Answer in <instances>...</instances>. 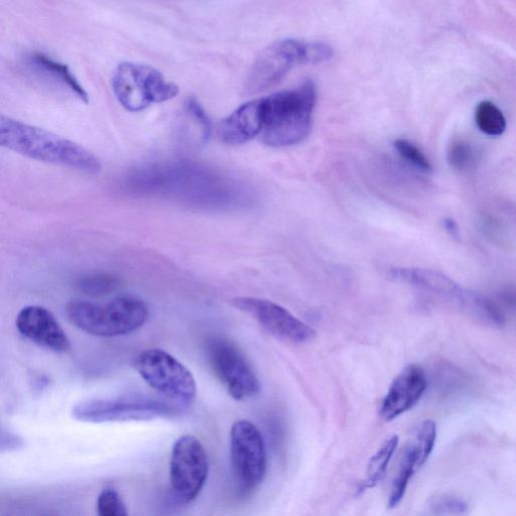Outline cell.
Here are the masks:
<instances>
[{
  "instance_id": "6da1fadb",
  "label": "cell",
  "mask_w": 516,
  "mask_h": 516,
  "mask_svg": "<svg viewBox=\"0 0 516 516\" xmlns=\"http://www.w3.org/2000/svg\"><path fill=\"white\" fill-rule=\"evenodd\" d=\"M0 145L24 157L88 174H98V158L81 145L12 117L0 116Z\"/></svg>"
},
{
  "instance_id": "7a4b0ae2",
  "label": "cell",
  "mask_w": 516,
  "mask_h": 516,
  "mask_svg": "<svg viewBox=\"0 0 516 516\" xmlns=\"http://www.w3.org/2000/svg\"><path fill=\"white\" fill-rule=\"evenodd\" d=\"M262 99L264 126L260 137L266 145L273 148L291 147L309 136L317 100L312 81Z\"/></svg>"
},
{
  "instance_id": "3957f363",
  "label": "cell",
  "mask_w": 516,
  "mask_h": 516,
  "mask_svg": "<svg viewBox=\"0 0 516 516\" xmlns=\"http://www.w3.org/2000/svg\"><path fill=\"white\" fill-rule=\"evenodd\" d=\"M70 323L79 330L97 337H118L131 334L148 321L149 308L134 297H119L105 304L72 301L66 307Z\"/></svg>"
},
{
  "instance_id": "277c9868",
  "label": "cell",
  "mask_w": 516,
  "mask_h": 516,
  "mask_svg": "<svg viewBox=\"0 0 516 516\" xmlns=\"http://www.w3.org/2000/svg\"><path fill=\"white\" fill-rule=\"evenodd\" d=\"M332 56V48L324 43L278 41L258 56L249 71L245 90L249 94L266 91L279 84L296 66L320 64Z\"/></svg>"
},
{
  "instance_id": "5b68a950",
  "label": "cell",
  "mask_w": 516,
  "mask_h": 516,
  "mask_svg": "<svg viewBox=\"0 0 516 516\" xmlns=\"http://www.w3.org/2000/svg\"><path fill=\"white\" fill-rule=\"evenodd\" d=\"M112 89L119 103L131 112L172 100L180 93L179 86L157 69L133 62H122L116 67Z\"/></svg>"
},
{
  "instance_id": "8992f818",
  "label": "cell",
  "mask_w": 516,
  "mask_h": 516,
  "mask_svg": "<svg viewBox=\"0 0 516 516\" xmlns=\"http://www.w3.org/2000/svg\"><path fill=\"white\" fill-rule=\"evenodd\" d=\"M389 276L439 296L486 323L500 326L504 322L501 312L493 302L464 289L441 273L414 268H393L389 270Z\"/></svg>"
},
{
  "instance_id": "52a82bcc",
  "label": "cell",
  "mask_w": 516,
  "mask_h": 516,
  "mask_svg": "<svg viewBox=\"0 0 516 516\" xmlns=\"http://www.w3.org/2000/svg\"><path fill=\"white\" fill-rule=\"evenodd\" d=\"M142 378L159 394L182 405H191L197 396V384L191 371L165 350L143 351L135 361Z\"/></svg>"
},
{
  "instance_id": "ba28073f",
  "label": "cell",
  "mask_w": 516,
  "mask_h": 516,
  "mask_svg": "<svg viewBox=\"0 0 516 516\" xmlns=\"http://www.w3.org/2000/svg\"><path fill=\"white\" fill-rule=\"evenodd\" d=\"M230 458L240 490L251 492L263 483L268 468L267 449L261 431L251 422L241 420L233 424Z\"/></svg>"
},
{
  "instance_id": "9c48e42d",
  "label": "cell",
  "mask_w": 516,
  "mask_h": 516,
  "mask_svg": "<svg viewBox=\"0 0 516 516\" xmlns=\"http://www.w3.org/2000/svg\"><path fill=\"white\" fill-rule=\"evenodd\" d=\"M171 491L181 504H189L202 492L209 474L206 449L192 435L179 438L172 449L170 459Z\"/></svg>"
},
{
  "instance_id": "30bf717a",
  "label": "cell",
  "mask_w": 516,
  "mask_h": 516,
  "mask_svg": "<svg viewBox=\"0 0 516 516\" xmlns=\"http://www.w3.org/2000/svg\"><path fill=\"white\" fill-rule=\"evenodd\" d=\"M174 413L175 409L167 403L147 397L90 400L72 410L75 420L93 424L151 421Z\"/></svg>"
},
{
  "instance_id": "8fae6325",
  "label": "cell",
  "mask_w": 516,
  "mask_h": 516,
  "mask_svg": "<svg viewBox=\"0 0 516 516\" xmlns=\"http://www.w3.org/2000/svg\"><path fill=\"white\" fill-rule=\"evenodd\" d=\"M210 365L230 397L251 399L261 392V381L241 350L230 340L213 338L207 345Z\"/></svg>"
},
{
  "instance_id": "7c38bea8",
  "label": "cell",
  "mask_w": 516,
  "mask_h": 516,
  "mask_svg": "<svg viewBox=\"0 0 516 516\" xmlns=\"http://www.w3.org/2000/svg\"><path fill=\"white\" fill-rule=\"evenodd\" d=\"M231 304L279 339L306 344L317 337L314 328L295 317L286 308L269 300L242 297L233 299Z\"/></svg>"
},
{
  "instance_id": "4fadbf2b",
  "label": "cell",
  "mask_w": 516,
  "mask_h": 516,
  "mask_svg": "<svg viewBox=\"0 0 516 516\" xmlns=\"http://www.w3.org/2000/svg\"><path fill=\"white\" fill-rule=\"evenodd\" d=\"M437 439V426L425 421L406 445L389 497V507H397L404 499L410 481L431 456Z\"/></svg>"
},
{
  "instance_id": "5bb4252c",
  "label": "cell",
  "mask_w": 516,
  "mask_h": 516,
  "mask_svg": "<svg viewBox=\"0 0 516 516\" xmlns=\"http://www.w3.org/2000/svg\"><path fill=\"white\" fill-rule=\"evenodd\" d=\"M428 389L425 370L416 364L406 367L392 382L384 397L380 416L385 422H392L412 410Z\"/></svg>"
},
{
  "instance_id": "9a60e30c",
  "label": "cell",
  "mask_w": 516,
  "mask_h": 516,
  "mask_svg": "<svg viewBox=\"0 0 516 516\" xmlns=\"http://www.w3.org/2000/svg\"><path fill=\"white\" fill-rule=\"evenodd\" d=\"M16 325L30 341L55 353H67L71 344L54 315L40 306H28L19 313Z\"/></svg>"
},
{
  "instance_id": "2e32d148",
  "label": "cell",
  "mask_w": 516,
  "mask_h": 516,
  "mask_svg": "<svg viewBox=\"0 0 516 516\" xmlns=\"http://www.w3.org/2000/svg\"><path fill=\"white\" fill-rule=\"evenodd\" d=\"M264 126L263 99L247 102L237 108L218 126L220 140L229 146L243 145L260 137Z\"/></svg>"
},
{
  "instance_id": "e0dca14e",
  "label": "cell",
  "mask_w": 516,
  "mask_h": 516,
  "mask_svg": "<svg viewBox=\"0 0 516 516\" xmlns=\"http://www.w3.org/2000/svg\"><path fill=\"white\" fill-rule=\"evenodd\" d=\"M399 442L398 436L387 439L371 457L367 466L366 477L359 485L357 494L374 488L383 479L399 446Z\"/></svg>"
},
{
  "instance_id": "ac0fdd59",
  "label": "cell",
  "mask_w": 516,
  "mask_h": 516,
  "mask_svg": "<svg viewBox=\"0 0 516 516\" xmlns=\"http://www.w3.org/2000/svg\"><path fill=\"white\" fill-rule=\"evenodd\" d=\"M30 63L37 70L44 72L45 74L66 85L83 102H89L88 93L72 74L69 67L65 64L55 61L42 53H34L30 57Z\"/></svg>"
},
{
  "instance_id": "d6986e66",
  "label": "cell",
  "mask_w": 516,
  "mask_h": 516,
  "mask_svg": "<svg viewBox=\"0 0 516 516\" xmlns=\"http://www.w3.org/2000/svg\"><path fill=\"white\" fill-rule=\"evenodd\" d=\"M475 122L480 131L488 137L497 138L506 131L507 123L503 112L488 100L477 105Z\"/></svg>"
},
{
  "instance_id": "ffe728a7",
  "label": "cell",
  "mask_w": 516,
  "mask_h": 516,
  "mask_svg": "<svg viewBox=\"0 0 516 516\" xmlns=\"http://www.w3.org/2000/svg\"><path fill=\"white\" fill-rule=\"evenodd\" d=\"M97 513L100 516H126L125 503L114 488H105L97 498Z\"/></svg>"
},
{
  "instance_id": "44dd1931",
  "label": "cell",
  "mask_w": 516,
  "mask_h": 516,
  "mask_svg": "<svg viewBox=\"0 0 516 516\" xmlns=\"http://www.w3.org/2000/svg\"><path fill=\"white\" fill-rule=\"evenodd\" d=\"M394 147L399 155L414 168L424 173L432 172V164L426 155L414 144L406 140H397Z\"/></svg>"
},
{
  "instance_id": "7402d4cb",
  "label": "cell",
  "mask_w": 516,
  "mask_h": 516,
  "mask_svg": "<svg viewBox=\"0 0 516 516\" xmlns=\"http://www.w3.org/2000/svg\"><path fill=\"white\" fill-rule=\"evenodd\" d=\"M119 280L111 275H94L80 282V290L89 296H103L114 292Z\"/></svg>"
},
{
  "instance_id": "603a6c76",
  "label": "cell",
  "mask_w": 516,
  "mask_h": 516,
  "mask_svg": "<svg viewBox=\"0 0 516 516\" xmlns=\"http://www.w3.org/2000/svg\"><path fill=\"white\" fill-rule=\"evenodd\" d=\"M468 507L465 500L450 494L437 495L429 500V508L436 514H464Z\"/></svg>"
},
{
  "instance_id": "cb8c5ba5",
  "label": "cell",
  "mask_w": 516,
  "mask_h": 516,
  "mask_svg": "<svg viewBox=\"0 0 516 516\" xmlns=\"http://www.w3.org/2000/svg\"><path fill=\"white\" fill-rule=\"evenodd\" d=\"M474 160V149L466 142H456L452 144L449 149V164L457 171L467 170L473 164Z\"/></svg>"
},
{
  "instance_id": "d4e9b609",
  "label": "cell",
  "mask_w": 516,
  "mask_h": 516,
  "mask_svg": "<svg viewBox=\"0 0 516 516\" xmlns=\"http://www.w3.org/2000/svg\"><path fill=\"white\" fill-rule=\"evenodd\" d=\"M186 109L199 124L203 140L207 141L210 138L212 132L211 121L207 113L194 97H191L187 100Z\"/></svg>"
},
{
  "instance_id": "484cf974",
  "label": "cell",
  "mask_w": 516,
  "mask_h": 516,
  "mask_svg": "<svg viewBox=\"0 0 516 516\" xmlns=\"http://www.w3.org/2000/svg\"><path fill=\"white\" fill-rule=\"evenodd\" d=\"M444 226H445L446 230L452 236H454V237L458 236L459 229H458V225L456 224V222L454 220H452V219H445Z\"/></svg>"
},
{
  "instance_id": "4316f807",
  "label": "cell",
  "mask_w": 516,
  "mask_h": 516,
  "mask_svg": "<svg viewBox=\"0 0 516 516\" xmlns=\"http://www.w3.org/2000/svg\"><path fill=\"white\" fill-rule=\"evenodd\" d=\"M503 299L508 304L516 307V293L515 292H508L503 294Z\"/></svg>"
}]
</instances>
